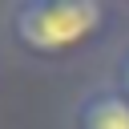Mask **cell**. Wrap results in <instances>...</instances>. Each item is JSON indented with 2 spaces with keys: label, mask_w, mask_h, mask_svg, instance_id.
Instances as JSON below:
<instances>
[{
  "label": "cell",
  "mask_w": 129,
  "mask_h": 129,
  "mask_svg": "<svg viewBox=\"0 0 129 129\" xmlns=\"http://www.w3.org/2000/svg\"><path fill=\"white\" fill-rule=\"evenodd\" d=\"M125 12L109 0H16L4 16L8 44L40 64H73L117 40Z\"/></svg>",
  "instance_id": "1"
},
{
  "label": "cell",
  "mask_w": 129,
  "mask_h": 129,
  "mask_svg": "<svg viewBox=\"0 0 129 129\" xmlns=\"http://www.w3.org/2000/svg\"><path fill=\"white\" fill-rule=\"evenodd\" d=\"M109 85H117L125 97H129V36L113 48V64H109V77H105Z\"/></svg>",
  "instance_id": "3"
},
{
  "label": "cell",
  "mask_w": 129,
  "mask_h": 129,
  "mask_svg": "<svg viewBox=\"0 0 129 129\" xmlns=\"http://www.w3.org/2000/svg\"><path fill=\"white\" fill-rule=\"evenodd\" d=\"M69 129H129V97L109 81L85 85L69 105Z\"/></svg>",
  "instance_id": "2"
}]
</instances>
